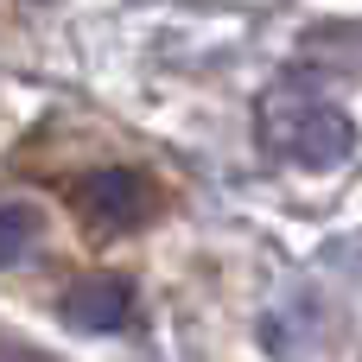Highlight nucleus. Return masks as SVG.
<instances>
[{
    "mask_svg": "<svg viewBox=\"0 0 362 362\" xmlns=\"http://www.w3.org/2000/svg\"><path fill=\"white\" fill-rule=\"evenodd\" d=\"M261 140L286 165L331 172V165H344L356 153V121H350L344 102L318 95L312 83H280V89L261 95Z\"/></svg>",
    "mask_w": 362,
    "mask_h": 362,
    "instance_id": "obj_1",
    "label": "nucleus"
},
{
    "mask_svg": "<svg viewBox=\"0 0 362 362\" xmlns=\"http://www.w3.org/2000/svg\"><path fill=\"white\" fill-rule=\"evenodd\" d=\"M70 204H76V216H83L89 229H102V235H127V229H140V223L159 216V191H153L140 172H127V165H102V172L76 178V185H70Z\"/></svg>",
    "mask_w": 362,
    "mask_h": 362,
    "instance_id": "obj_2",
    "label": "nucleus"
},
{
    "mask_svg": "<svg viewBox=\"0 0 362 362\" xmlns=\"http://www.w3.org/2000/svg\"><path fill=\"white\" fill-rule=\"evenodd\" d=\"M64 318H70L76 331H95V337L127 331V318H134V286H127V280H115V274L83 280V286L64 299Z\"/></svg>",
    "mask_w": 362,
    "mask_h": 362,
    "instance_id": "obj_3",
    "label": "nucleus"
},
{
    "mask_svg": "<svg viewBox=\"0 0 362 362\" xmlns=\"http://www.w3.org/2000/svg\"><path fill=\"white\" fill-rule=\"evenodd\" d=\"M38 235H45V216H38V204H0V267H19L32 248H38Z\"/></svg>",
    "mask_w": 362,
    "mask_h": 362,
    "instance_id": "obj_4",
    "label": "nucleus"
}]
</instances>
